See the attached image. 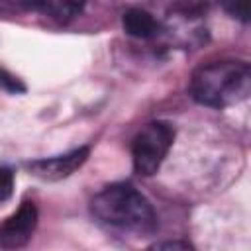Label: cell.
<instances>
[{
	"instance_id": "1",
	"label": "cell",
	"mask_w": 251,
	"mask_h": 251,
	"mask_svg": "<svg viewBox=\"0 0 251 251\" xmlns=\"http://www.w3.org/2000/svg\"><path fill=\"white\" fill-rule=\"evenodd\" d=\"M92 216L114 229L149 235L157 229V212L151 202L129 182H112L90 200Z\"/></svg>"
},
{
	"instance_id": "2",
	"label": "cell",
	"mask_w": 251,
	"mask_h": 251,
	"mask_svg": "<svg viewBox=\"0 0 251 251\" xmlns=\"http://www.w3.org/2000/svg\"><path fill=\"white\" fill-rule=\"evenodd\" d=\"M251 92V67L239 59H220L200 65L188 82L194 102L208 108H227L243 102Z\"/></svg>"
},
{
	"instance_id": "3",
	"label": "cell",
	"mask_w": 251,
	"mask_h": 251,
	"mask_svg": "<svg viewBox=\"0 0 251 251\" xmlns=\"http://www.w3.org/2000/svg\"><path fill=\"white\" fill-rule=\"evenodd\" d=\"M175 141V127L169 122L155 120L143 126L131 141L133 171L141 176H151L159 171Z\"/></svg>"
},
{
	"instance_id": "4",
	"label": "cell",
	"mask_w": 251,
	"mask_h": 251,
	"mask_svg": "<svg viewBox=\"0 0 251 251\" xmlns=\"http://www.w3.org/2000/svg\"><path fill=\"white\" fill-rule=\"evenodd\" d=\"M37 227V206L24 200L20 208L0 224V247L6 251H16L27 245Z\"/></svg>"
},
{
	"instance_id": "5",
	"label": "cell",
	"mask_w": 251,
	"mask_h": 251,
	"mask_svg": "<svg viewBox=\"0 0 251 251\" xmlns=\"http://www.w3.org/2000/svg\"><path fill=\"white\" fill-rule=\"evenodd\" d=\"M86 159H88V147H78L63 155L27 161L25 169L29 171V175L41 180H61V178L71 176L76 169H80Z\"/></svg>"
},
{
	"instance_id": "6",
	"label": "cell",
	"mask_w": 251,
	"mask_h": 251,
	"mask_svg": "<svg viewBox=\"0 0 251 251\" xmlns=\"http://www.w3.org/2000/svg\"><path fill=\"white\" fill-rule=\"evenodd\" d=\"M122 25L127 35L137 37V39H151L163 31L161 22L153 14H149L147 10H141V8L126 10L122 16Z\"/></svg>"
},
{
	"instance_id": "7",
	"label": "cell",
	"mask_w": 251,
	"mask_h": 251,
	"mask_svg": "<svg viewBox=\"0 0 251 251\" xmlns=\"http://www.w3.org/2000/svg\"><path fill=\"white\" fill-rule=\"evenodd\" d=\"M18 6L25 8V10L41 12L59 24H69L84 8V4H80V2H25V4H18Z\"/></svg>"
},
{
	"instance_id": "8",
	"label": "cell",
	"mask_w": 251,
	"mask_h": 251,
	"mask_svg": "<svg viewBox=\"0 0 251 251\" xmlns=\"http://www.w3.org/2000/svg\"><path fill=\"white\" fill-rule=\"evenodd\" d=\"M14 192V169L0 167V204L8 202Z\"/></svg>"
},
{
	"instance_id": "9",
	"label": "cell",
	"mask_w": 251,
	"mask_h": 251,
	"mask_svg": "<svg viewBox=\"0 0 251 251\" xmlns=\"http://www.w3.org/2000/svg\"><path fill=\"white\" fill-rule=\"evenodd\" d=\"M147 251H196V249L186 241L173 239V241H157V243L149 245Z\"/></svg>"
},
{
	"instance_id": "10",
	"label": "cell",
	"mask_w": 251,
	"mask_h": 251,
	"mask_svg": "<svg viewBox=\"0 0 251 251\" xmlns=\"http://www.w3.org/2000/svg\"><path fill=\"white\" fill-rule=\"evenodd\" d=\"M0 88L2 90H8L12 94H18V92H24L25 90V86L20 82V78H16L12 73L4 71L2 67H0Z\"/></svg>"
},
{
	"instance_id": "11",
	"label": "cell",
	"mask_w": 251,
	"mask_h": 251,
	"mask_svg": "<svg viewBox=\"0 0 251 251\" xmlns=\"http://www.w3.org/2000/svg\"><path fill=\"white\" fill-rule=\"evenodd\" d=\"M224 10H226L231 18H237V20L243 22V24L249 22V4H247V2H231V4H224Z\"/></svg>"
}]
</instances>
